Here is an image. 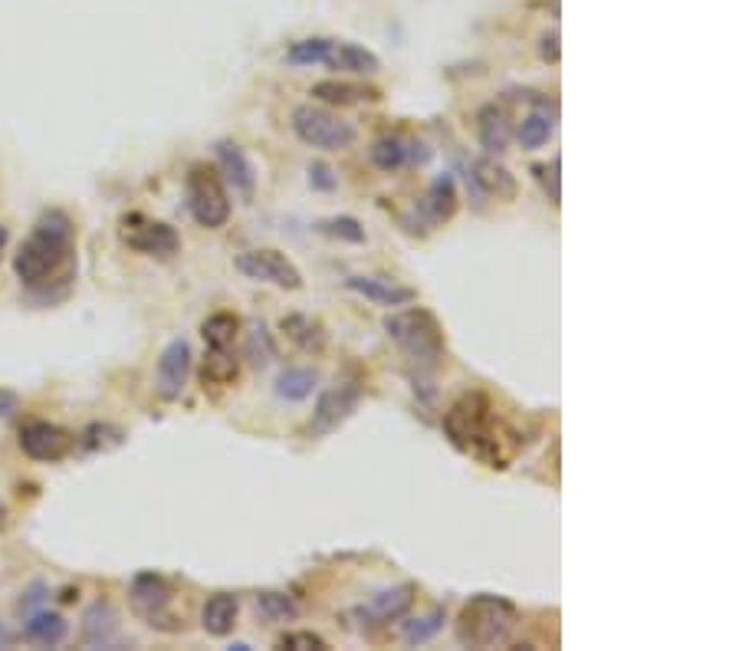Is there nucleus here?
Returning a JSON list of instances; mask_svg holds the SVG:
<instances>
[{"label":"nucleus","mask_w":739,"mask_h":651,"mask_svg":"<svg viewBox=\"0 0 739 651\" xmlns=\"http://www.w3.org/2000/svg\"><path fill=\"white\" fill-rule=\"evenodd\" d=\"M73 258V221L63 211H46L33 224L30 238L13 254V273L27 286H43Z\"/></svg>","instance_id":"f257e3e1"},{"label":"nucleus","mask_w":739,"mask_h":651,"mask_svg":"<svg viewBox=\"0 0 739 651\" xmlns=\"http://www.w3.org/2000/svg\"><path fill=\"white\" fill-rule=\"evenodd\" d=\"M384 336L408 356V363L418 372H431L444 359V326L441 319L424 306L394 309L384 316Z\"/></svg>","instance_id":"f03ea898"},{"label":"nucleus","mask_w":739,"mask_h":651,"mask_svg":"<svg viewBox=\"0 0 739 651\" xmlns=\"http://www.w3.org/2000/svg\"><path fill=\"white\" fill-rule=\"evenodd\" d=\"M519 626V612L509 599L503 596H490V592H481L474 596L461 616H457V642L464 649H496V645H506L509 636L516 632Z\"/></svg>","instance_id":"7ed1b4c3"},{"label":"nucleus","mask_w":739,"mask_h":651,"mask_svg":"<svg viewBox=\"0 0 739 651\" xmlns=\"http://www.w3.org/2000/svg\"><path fill=\"white\" fill-rule=\"evenodd\" d=\"M490 418L493 405L484 391H467L461 395L447 414H444V431L447 438L454 441V448L461 451H474L481 458L490 461V448L496 444V438H490Z\"/></svg>","instance_id":"20e7f679"},{"label":"nucleus","mask_w":739,"mask_h":651,"mask_svg":"<svg viewBox=\"0 0 739 651\" xmlns=\"http://www.w3.org/2000/svg\"><path fill=\"white\" fill-rule=\"evenodd\" d=\"M184 195H188V208H191V218L208 228V231H218L231 221V198H228V188H224V178L221 171L208 168V165H194L188 171V181H184Z\"/></svg>","instance_id":"39448f33"},{"label":"nucleus","mask_w":739,"mask_h":651,"mask_svg":"<svg viewBox=\"0 0 739 651\" xmlns=\"http://www.w3.org/2000/svg\"><path fill=\"white\" fill-rule=\"evenodd\" d=\"M293 132L303 145L323 148V151H342L356 141V126L346 123L342 116L323 109V106H296L293 109Z\"/></svg>","instance_id":"423d86ee"},{"label":"nucleus","mask_w":739,"mask_h":651,"mask_svg":"<svg viewBox=\"0 0 739 651\" xmlns=\"http://www.w3.org/2000/svg\"><path fill=\"white\" fill-rule=\"evenodd\" d=\"M119 241L128 251L145 254V258H175L181 251L178 231L145 214H125L119 221Z\"/></svg>","instance_id":"0eeeda50"},{"label":"nucleus","mask_w":739,"mask_h":651,"mask_svg":"<svg viewBox=\"0 0 739 651\" xmlns=\"http://www.w3.org/2000/svg\"><path fill=\"white\" fill-rule=\"evenodd\" d=\"M128 602H131V612L145 626L171 632V626H168V622H175V616H171V586L158 573H138L131 579V586H128Z\"/></svg>","instance_id":"6e6552de"},{"label":"nucleus","mask_w":739,"mask_h":651,"mask_svg":"<svg viewBox=\"0 0 739 651\" xmlns=\"http://www.w3.org/2000/svg\"><path fill=\"white\" fill-rule=\"evenodd\" d=\"M234 266L244 273L246 280H256V283H273V286H279V290H299V286H303V273H299V266L289 261L286 254L273 251V248L244 251V254H237Z\"/></svg>","instance_id":"1a4fd4ad"},{"label":"nucleus","mask_w":739,"mask_h":651,"mask_svg":"<svg viewBox=\"0 0 739 651\" xmlns=\"http://www.w3.org/2000/svg\"><path fill=\"white\" fill-rule=\"evenodd\" d=\"M359 405H362V389L352 386V382H349V386H336V389L323 391L319 401H316V411H313V418H309L306 434H309V438H326V434L339 431V428L359 411Z\"/></svg>","instance_id":"9d476101"},{"label":"nucleus","mask_w":739,"mask_h":651,"mask_svg":"<svg viewBox=\"0 0 739 651\" xmlns=\"http://www.w3.org/2000/svg\"><path fill=\"white\" fill-rule=\"evenodd\" d=\"M73 444H76V438L53 421H30L20 428V451L30 461H43V464L63 461L73 451Z\"/></svg>","instance_id":"9b49d317"},{"label":"nucleus","mask_w":739,"mask_h":651,"mask_svg":"<svg viewBox=\"0 0 739 651\" xmlns=\"http://www.w3.org/2000/svg\"><path fill=\"white\" fill-rule=\"evenodd\" d=\"M188 376H191V346L188 339H171L158 356L155 389L165 401H178L188 389Z\"/></svg>","instance_id":"f8f14e48"},{"label":"nucleus","mask_w":739,"mask_h":651,"mask_svg":"<svg viewBox=\"0 0 739 651\" xmlns=\"http://www.w3.org/2000/svg\"><path fill=\"white\" fill-rule=\"evenodd\" d=\"M369 158L378 171H398V168H404L408 161L424 165V161L431 158V148H427L424 141H418V138L384 135V138H378V141L371 145Z\"/></svg>","instance_id":"ddd939ff"},{"label":"nucleus","mask_w":739,"mask_h":651,"mask_svg":"<svg viewBox=\"0 0 739 651\" xmlns=\"http://www.w3.org/2000/svg\"><path fill=\"white\" fill-rule=\"evenodd\" d=\"M467 185H474L481 198H496V201H516L519 195L516 175L496 158H477L467 171Z\"/></svg>","instance_id":"4468645a"},{"label":"nucleus","mask_w":739,"mask_h":651,"mask_svg":"<svg viewBox=\"0 0 739 651\" xmlns=\"http://www.w3.org/2000/svg\"><path fill=\"white\" fill-rule=\"evenodd\" d=\"M529 96V103H532V113L529 116H522V123L516 126V141L526 148V151H536V148H542L549 138H552V132H556V103H549L546 96H539V93H526Z\"/></svg>","instance_id":"2eb2a0df"},{"label":"nucleus","mask_w":739,"mask_h":651,"mask_svg":"<svg viewBox=\"0 0 739 651\" xmlns=\"http://www.w3.org/2000/svg\"><path fill=\"white\" fill-rule=\"evenodd\" d=\"M346 286L359 296H366L374 306H408L418 300V290L404 286V283H394L388 276H349Z\"/></svg>","instance_id":"dca6fc26"},{"label":"nucleus","mask_w":739,"mask_h":651,"mask_svg":"<svg viewBox=\"0 0 739 651\" xmlns=\"http://www.w3.org/2000/svg\"><path fill=\"white\" fill-rule=\"evenodd\" d=\"M457 208H461V198H457V185H454V178H451V175H437V178L431 181V188H427V195H424L418 214L424 218V224L441 228V224H447V221L457 214Z\"/></svg>","instance_id":"f3484780"},{"label":"nucleus","mask_w":739,"mask_h":651,"mask_svg":"<svg viewBox=\"0 0 739 651\" xmlns=\"http://www.w3.org/2000/svg\"><path fill=\"white\" fill-rule=\"evenodd\" d=\"M119 639V612L113 602L99 599L83 612V642L86 649H113Z\"/></svg>","instance_id":"a211bd4d"},{"label":"nucleus","mask_w":739,"mask_h":651,"mask_svg":"<svg viewBox=\"0 0 739 651\" xmlns=\"http://www.w3.org/2000/svg\"><path fill=\"white\" fill-rule=\"evenodd\" d=\"M218 165H221V175L234 185V191H241L244 198L256 191V168L237 141L231 138L218 141Z\"/></svg>","instance_id":"6ab92c4d"},{"label":"nucleus","mask_w":739,"mask_h":651,"mask_svg":"<svg viewBox=\"0 0 739 651\" xmlns=\"http://www.w3.org/2000/svg\"><path fill=\"white\" fill-rule=\"evenodd\" d=\"M414 596H418L414 582H401V586H394V589L378 592L369 606L362 609V616H369L374 622H401V619L411 612Z\"/></svg>","instance_id":"aec40b11"},{"label":"nucleus","mask_w":739,"mask_h":651,"mask_svg":"<svg viewBox=\"0 0 739 651\" xmlns=\"http://www.w3.org/2000/svg\"><path fill=\"white\" fill-rule=\"evenodd\" d=\"M237 616H241V599H237L234 592H214V596L204 602V609H201V626H204L208 636L224 639V636L234 632Z\"/></svg>","instance_id":"412c9836"},{"label":"nucleus","mask_w":739,"mask_h":651,"mask_svg":"<svg viewBox=\"0 0 739 651\" xmlns=\"http://www.w3.org/2000/svg\"><path fill=\"white\" fill-rule=\"evenodd\" d=\"M313 96L329 106H359V103H378L381 93L369 83H352V80H323L313 86Z\"/></svg>","instance_id":"4be33fe9"},{"label":"nucleus","mask_w":739,"mask_h":651,"mask_svg":"<svg viewBox=\"0 0 739 651\" xmlns=\"http://www.w3.org/2000/svg\"><path fill=\"white\" fill-rule=\"evenodd\" d=\"M66 636H70V622L63 616H56V612L33 609L23 619V639L40 645V649H56Z\"/></svg>","instance_id":"5701e85b"},{"label":"nucleus","mask_w":739,"mask_h":651,"mask_svg":"<svg viewBox=\"0 0 739 651\" xmlns=\"http://www.w3.org/2000/svg\"><path fill=\"white\" fill-rule=\"evenodd\" d=\"M477 138L481 145L490 151V155H503L509 148V138H513V123H509V113L496 103H487L481 113H477Z\"/></svg>","instance_id":"b1692460"},{"label":"nucleus","mask_w":739,"mask_h":651,"mask_svg":"<svg viewBox=\"0 0 739 651\" xmlns=\"http://www.w3.org/2000/svg\"><path fill=\"white\" fill-rule=\"evenodd\" d=\"M326 66L339 70V73H352V76H374V73L381 70V60H378L371 50L359 46V43H342V40H336L332 56H329Z\"/></svg>","instance_id":"393cba45"},{"label":"nucleus","mask_w":739,"mask_h":651,"mask_svg":"<svg viewBox=\"0 0 739 651\" xmlns=\"http://www.w3.org/2000/svg\"><path fill=\"white\" fill-rule=\"evenodd\" d=\"M332 46H336V40H329V36H306V40H296L283 60L289 66H326L332 56Z\"/></svg>","instance_id":"a878e982"},{"label":"nucleus","mask_w":739,"mask_h":651,"mask_svg":"<svg viewBox=\"0 0 739 651\" xmlns=\"http://www.w3.org/2000/svg\"><path fill=\"white\" fill-rule=\"evenodd\" d=\"M253 606H256V616L263 622H273V626H283V622H296L299 619V606L286 592H273V589L256 592Z\"/></svg>","instance_id":"bb28decb"},{"label":"nucleus","mask_w":739,"mask_h":651,"mask_svg":"<svg viewBox=\"0 0 739 651\" xmlns=\"http://www.w3.org/2000/svg\"><path fill=\"white\" fill-rule=\"evenodd\" d=\"M444 622H447V609H444V606H434L427 616L401 622V642H404V645H411V649L427 645V642H431V639H434V636L444 629Z\"/></svg>","instance_id":"cd10ccee"},{"label":"nucleus","mask_w":739,"mask_h":651,"mask_svg":"<svg viewBox=\"0 0 739 651\" xmlns=\"http://www.w3.org/2000/svg\"><path fill=\"white\" fill-rule=\"evenodd\" d=\"M319 386V372L316 369H299V366H293V369H283L279 376H276V395L283 398V401H306L313 391Z\"/></svg>","instance_id":"c85d7f7f"},{"label":"nucleus","mask_w":739,"mask_h":651,"mask_svg":"<svg viewBox=\"0 0 739 651\" xmlns=\"http://www.w3.org/2000/svg\"><path fill=\"white\" fill-rule=\"evenodd\" d=\"M283 333H286L303 353H323V346H326V329H323L316 319L299 316V313L283 319Z\"/></svg>","instance_id":"c756f323"},{"label":"nucleus","mask_w":739,"mask_h":651,"mask_svg":"<svg viewBox=\"0 0 739 651\" xmlns=\"http://www.w3.org/2000/svg\"><path fill=\"white\" fill-rule=\"evenodd\" d=\"M237 333H241V319L234 313H214L201 326V336H204L208 349H231Z\"/></svg>","instance_id":"7c9ffc66"},{"label":"nucleus","mask_w":739,"mask_h":651,"mask_svg":"<svg viewBox=\"0 0 739 651\" xmlns=\"http://www.w3.org/2000/svg\"><path fill=\"white\" fill-rule=\"evenodd\" d=\"M316 231L332 238V241H346V244H366V228L362 221L349 218V214H336V218H323L316 221Z\"/></svg>","instance_id":"2f4dec72"},{"label":"nucleus","mask_w":739,"mask_h":651,"mask_svg":"<svg viewBox=\"0 0 739 651\" xmlns=\"http://www.w3.org/2000/svg\"><path fill=\"white\" fill-rule=\"evenodd\" d=\"M237 379V359L231 349H208L204 356V386H228Z\"/></svg>","instance_id":"473e14b6"},{"label":"nucleus","mask_w":739,"mask_h":651,"mask_svg":"<svg viewBox=\"0 0 739 651\" xmlns=\"http://www.w3.org/2000/svg\"><path fill=\"white\" fill-rule=\"evenodd\" d=\"M273 356H276V349H273V339H270L266 326L263 323H250V333H246V359H250V366L263 369V366H270Z\"/></svg>","instance_id":"72a5a7b5"},{"label":"nucleus","mask_w":739,"mask_h":651,"mask_svg":"<svg viewBox=\"0 0 739 651\" xmlns=\"http://www.w3.org/2000/svg\"><path fill=\"white\" fill-rule=\"evenodd\" d=\"M123 431L116 428V424H93V428H86V434H83V448L86 451H106V448H119L123 444Z\"/></svg>","instance_id":"f704fd0d"},{"label":"nucleus","mask_w":739,"mask_h":651,"mask_svg":"<svg viewBox=\"0 0 739 651\" xmlns=\"http://www.w3.org/2000/svg\"><path fill=\"white\" fill-rule=\"evenodd\" d=\"M559 155L552 158V165H532V175L539 178V185L546 188L552 204H562V188H559Z\"/></svg>","instance_id":"c9c22d12"},{"label":"nucleus","mask_w":739,"mask_h":651,"mask_svg":"<svg viewBox=\"0 0 739 651\" xmlns=\"http://www.w3.org/2000/svg\"><path fill=\"white\" fill-rule=\"evenodd\" d=\"M279 649H293V651H329V642L316 632H286L279 639Z\"/></svg>","instance_id":"e433bc0d"},{"label":"nucleus","mask_w":739,"mask_h":651,"mask_svg":"<svg viewBox=\"0 0 739 651\" xmlns=\"http://www.w3.org/2000/svg\"><path fill=\"white\" fill-rule=\"evenodd\" d=\"M309 185H313L316 191H336L339 178H336V171H332L326 161H313V165H309Z\"/></svg>","instance_id":"4c0bfd02"},{"label":"nucleus","mask_w":739,"mask_h":651,"mask_svg":"<svg viewBox=\"0 0 739 651\" xmlns=\"http://www.w3.org/2000/svg\"><path fill=\"white\" fill-rule=\"evenodd\" d=\"M43 592H46V586H43V582H36V586H30V589H27V592H23V599H20V606H17V612H20V616H27V612H33V609H40V602H43V599H46V596H43Z\"/></svg>","instance_id":"58836bf2"},{"label":"nucleus","mask_w":739,"mask_h":651,"mask_svg":"<svg viewBox=\"0 0 739 651\" xmlns=\"http://www.w3.org/2000/svg\"><path fill=\"white\" fill-rule=\"evenodd\" d=\"M539 56H542L546 63H559V33H556V30L546 33V36L539 40Z\"/></svg>","instance_id":"ea45409f"},{"label":"nucleus","mask_w":739,"mask_h":651,"mask_svg":"<svg viewBox=\"0 0 739 651\" xmlns=\"http://www.w3.org/2000/svg\"><path fill=\"white\" fill-rule=\"evenodd\" d=\"M13 408H17V395H13V391L0 389V418H7Z\"/></svg>","instance_id":"a19ab883"},{"label":"nucleus","mask_w":739,"mask_h":651,"mask_svg":"<svg viewBox=\"0 0 739 651\" xmlns=\"http://www.w3.org/2000/svg\"><path fill=\"white\" fill-rule=\"evenodd\" d=\"M7 526H10V511H7V504L0 501V533H3Z\"/></svg>","instance_id":"79ce46f5"},{"label":"nucleus","mask_w":739,"mask_h":651,"mask_svg":"<svg viewBox=\"0 0 739 651\" xmlns=\"http://www.w3.org/2000/svg\"><path fill=\"white\" fill-rule=\"evenodd\" d=\"M7 645H10V632H7V629L0 626V649H7Z\"/></svg>","instance_id":"37998d69"},{"label":"nucleus","mask_w":739,"mask_h":651,"mask_svg":"<svg viewBox=\"0 0 739 651\" xmlns=\"http://www.w3.org/2000/svg\"><path fill=\"white\" fill-rule=\"evenodd\" d=\"M3 244H7V228H0V251H3Z\"/></svg>","instance_id":"c03bdc74"}]
</instances>
